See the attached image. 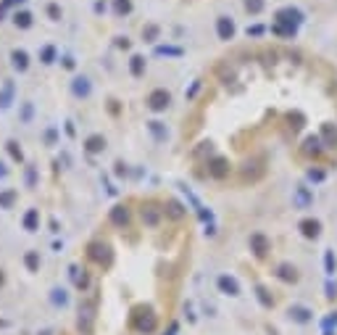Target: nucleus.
<instances>
[{"mask_svg":"<svg viewBox=\"0 0 337 335\" xmlns=\"http://www.w3.org/2000/svg\"><path fill=\"white\" fill-rule=\"evenodd\" d=\"M321 135L327 138L329 145H337V130H335L332 124H324V127H321Z\"/></svg>","mask_w":337,"mask_h":335,"instance_id":"nucleus-26","label":"nucleus"},{"mask_svg":"<svg viewBox=\"0 0 337 335\" xmlns=\"http://www.w3.org/2000/svg\"><path fill=\"white\" fill-rule=\"evenodd\" d=\"M132 325H134V330H140V333L155 330V314H153V309L150 306H137V309H134V314H132Z\"/></svg>","mask_w":337,"mask_h":335,"instance_id":"nucleus-1","label":"nucleus"},{"mask_svg":"<svg viewBox=\"0 0 337 335\" xmlns=\"http://www.w3.org/2000/svg\"><path fill=\"white\" fill-rule=\"evenodd\" d=\"M93 322H95V301H82V306H79V330H82V335L93 333Z\"/></svg>","mask_w":337,"mask_h":335,"instance_id":"nucleus-3","label":"nucleus"},{"mask_svg":"<svg viewBox=\"0 0 337 335\" xmlns=\"http://www.w3.org/2000/svg\"><path fill=\"white\" fill-rule=\"evenodd\" d=\"M56 138H58V132H56V127H50L48 132H45V140H48V145H53L56 143Z\"/></svg>","mask_w":337,"mask_h":335,"instance_id":"nucleus-39","label":"nucleus"},{"mask_svg":"<svg viewBox=\"0 0 337 335\" xmlns=\"http://www.w3.org/2000/svg\"><path fill=\"white\" fill-rule=\"evenodd\" d=\"M24 261H27V267L32 269V272H37V267H40V256H37L35 251H29V254H27V259H24Z\"/></svg>","mask_w":337,"mask_h":335,"instance_id":"nucleus-30","label":"nucleus"},{"mask_svg":"<svg viewBox=\"0 0 337 335\" xmlns=\"http://www.w3.org/2000/svg\"><path fill=\"white\" fill-rule=\"evenodd\" d=\"M108 219H111V224H116V227H127L129 224V209L124 203H116L111 209V214H108Z\"/></svg>","mask_w":337,"mask_h":335,"instance_id":"nucleus-9","label":"nucleus"},{"mask_svg":"<svg viewBox=\"0 0 337 335\" xmlns=\"http://www.w3.org/2000/svg\"><path fill=\"white\" fill-rule=\"evenodd\" d=\"M5 175H8V169H5V164L0 161V177H5Z\"/></svg>","mask_w":337,"mask_h":335,"instance_id":"nucleus-49","label":"nucleus"},{"mask_svg":"<svg viewBox=\"0 0 337 335\" xmlns=\"http://www.w3.org/2000/svg\"><path fill=\"white\" fill-rule=\"evenodd\" d=\"M303 153H306V156H319L321 153V140L319 138H308L306 145H303Z\"/></svg>","mask_w":337,"mask_h":335,"instance_id":"nucleus-19","label":"nucleus"},{"mask_svg":"<svg viewBox=\"0 0 337 335\" xmlns=\"http://www.w3.org/2000/svg\"><path fill=\"white\" fill-rule=\"evenodd\" d=\"M5 145H8V153H11V156H14L16 161H21V158H24V153H21V148H19L16 140H8Z\"/></svg>","mask_w":337,"mask_h":335,"instance_id":"nucleus-29","label":"nucleus"},{"mask_svg":"<svg viewBox=\"0 0 337 335\" xmlns=\"http://www.w3.org/2000/svg\"><path fill=\"white\" fill-rule=\"evenodd\" d=\"M129 72H132V77H142L145 74V59H142V56H132V61H129Z\"/></svg>","mask_w":337,"mask_h":335,"instance_id":"nucleus-21","label":"nucleus"},{"mask_svg":"<svg viewBox=\"0 0 337 335\" xmlns=\"http://www.w3.org/2000/svg\"><path fill=\"white\" fill-rule=\"evenodd\" d=\"M63 66H66V69H74V66H76V61L71 59V56H63Z\"/></svg>","mask_w":337,"mask_h":335,"instance_id":"nucleus-43","label":"nucleus"},{"mask_svg":"<svg viewBox=\"0 0 337 335\" xmlns=\"http://www.w3.org/2000/svg\"><path fill=\"white\" fill-rule=\"evenodd\" d=\"M148 108H150V111H166L168 108V103H171V95H168V90H153L150 95H148Z\"/></svg>","mask_w":337,"mask_h":335,"instance_id":"nucleus-4","label":"nucleus"},{"mask_svg":"<svg viewBox=\"0 0 337 335\" xmlns=\"http://www.w3.org/2000/svg\"><path fill=\"white\" fill-rule=\"evenodd\" d=\"M300 19H303V14L298 8H284V11L277 14V24H284V27H298Z\"/></svg>","mask_w":337,"mask_h":335,"instance_id":"nucleus-7","label":"nucleus"},{"mask_svg":"<svg viewBox=\"0 0 337 335\" xmlns=\"http://www.w3.org/2000/svg\"><path fill=\"white\" fill-rule=\"evenodd\" d=\"M245 11H248V14H261L263 0H245Z\"/></svg>","mask_w":337,"mask_h":335,"instance_id":"nucleus-27","label":"nucleus"},{"mask_svg":"<svg viewBox=\"0 0 337 335\" xmlns=\"http://www.w3.org/2000/svg\"><path fill=\"white\" fill-rule=\"evenodd\" d=\"M11 66H14L16 72H27V69H29V56H27V50H21V48L11 50Z\"/></svg>","mask_w":337,"mask_h":335,"instance_id":"nucleus-12","label":"nucleus"},{"mask_svg":"<svg viewBox=\"0 0 337 335\" xmlns=\"http://www.w3.org/2000/svg\"><path fill=\"white\" fill-rule=\"evenodd\" d=\"M27 185L35 188V166H27Z\"/></svg>","mask_w":337,"mask_h":335,"instance_id":"nucleus-42","label":"nucleus"},{"mask_svg":"<svg viewBox=\"0 0 337 335\" xmlns=\"http://www.w3.org/2000/svg\"><path fill=\"white\" fill-rule=\"evenodd\" d=\"M108 108H111V114H119V100H111V106H108Z\"/></svg>","mask_w":337,"mask_h":335,"instance_id":"nucleus-46","label":"nucleus"},{"mask_svg":"<svg viewBox=\"0 0 337 335\" xmlns=\"http://www.w3.org/2000/svg\"><path fill=\"white\" fill-rule=\"evenodd\" d=\"M14 24L19 29H29L32 27V14H29V11H16V14H14Z\"/></svg>","mask_w":337,"mask_h":335,"instance_id":"nucleus-18","label":"nucleus"},{"mask_svg":"<svg viewBox=\"0 0 337 335\" xmlns=\"http://www.w3.org/2000/svg\"><path fill=\"white\" fill-rule=\"evenodd\" d=\"M37 224H40V211L37 209H29L27 214H24V230H29V233H35Z\"/></svg>","mask_w":337,"mask_h":335,"instance_id":"nucleus-15","label":"nucleus"},{"mask_svg":"<svg viewBox=\"0 0 337 335\" xmlns=\"http://www.w3.org/2000/svg\"><path fill=\"white\" fill-rule=\"evenodd\" d=\"M84 151L87 153H103L106 151V138H103V135H90V138L84 140Z\"/></svg>","mask_w":337,"mask_h":335,"instance_id":"nucleus-13","label":"nucleus"},{"mask_svg":"<svg viewBox=\"0 0 337 335\" xmlns=\"http://www.w3.org/2000/svg\"><path fill=\"white\" fill-rule=\"evenodd\" d=\"M40 61L42 63H53L56 61V48L53 45H45V48L40 50Z\"/></svg>","mask_w":337,"mask_h":335,"instance_id":"nucleus-25","label":"nucleus"},{"mask_svg":"<svg viewBox=\"0 0 337 335\" xmlns=\"http://www.w3.org/2000/svg\"><path fill=\"white\" fill-rule=\"evenodd\" d=\"M250 248H253V254L256 256H266L269 254V248H271V243H269V237L266 235H261V233H256V235H250Z\"/></svg>","mask_w":337,"mask_h":335,"instance_id":"nucleus-10","label":"nucleus"},{"mask_svg":"<svg viewBox=\"0 0 337 335\" xmlns=\"http://www.w3.org/2000/svg\"><path fill=\"white\" fill-rule=\"evenodd\" d=\"M24 0H3V3H0V14H3L5 8H14V5H21Z\"/></svg>","mask_w":337,"mask_h":335,"instance_id":"nucleus-37","label":"nucleus"},{"mask_svg":"<svg viewBox=\"0 0 337 335\" xmlns=\"http://www.w3.org/2000/svg\"><path fill=\"white\" fill-rule=\"evenodd\" d=\"M69 301V296H66V291H53V304H66Z\"/></svg>","mask_w":337,"mask_h":335,"instance_id":"nucleus-35","label":"nucleus"},{"mask_svg":"<svg viewBox=\"0 0 337 335\" xmlns=\"http://www.w3.org/2000/svg\"><path fill=\"white\" fill-rule=\"evenodd\" d=\"M274 35H282V37H293V35H295V27H284V24H274Z\"/></svg>","mask_w":337,"mask_h":335,"instance_id":"nucleus-31","label":"nucleus"},{"mask_svg":"<svg viewBox=\"0 0 337 335\" xmlns=\"http://www.w3.org/2000/svg\"><path fill=\"white\" fill-rule=\"evenodd\" d=\"M219 288H222L224 293H229V296H237V291H240V288H237V282L232 280V277H226V275L219 277Z\"/></svg>","mask_w":337,"mask_h":335,"instance_id":"nucleus-20","label":"nucleus"},{"mask_svg":"<svg viewBox=\"0 0 337 335\" xmlns=\"http://www.w3.org/2000/svg\"><path fill=\"white\" fill-rule=\"evenodd\" d=\"M158 56H182V48H168V45H158L155 48Z\"/></svg>","mask_w":337,"mask_h":335,"instance_id":"nucleus-28","label":"nucleus"},{"mask_svg":"<svg viewBox=\"0 0 337 335\" xmlns=\"http://www.w3.org/2000/svg\"><path fill=\"white\" fill-rule=\"evenodd\" d=\"M142 37H145L148 42H153L155 37H158V27H155V24H150V27H145V29H142Z\"/></svg>","mask_w":337,"mask_h":335,"instance_id":"nucleus-33","label":"nucleus"},{"mask_svg":"<svg viewBox=\"0 0 337 335\" xmlns=\"http://www.w3.org/2000/svg\"><path fill=\"white\" fill-rule=\"evenodd\" d=\"M298 203H300V206H306V203H308V193H306V188L298 190Z\"/></svg>","mask_w":337,"mask_h":335,"instance_id":"nucleus-41","label":"nucleus"},{"mask_svg":"<svg viewBox=\"0 0 337 335\" xmlns=\"http://www.w3.org/2000/svg\"><path fill=\"white\" fill-rule=\"evenodd\" d=\"M280 277H282V280H287V282H295L298 272H295V267H290V264H282V267H280Z\"/></svg>","mask_w":337,"mask_h":335,"instance_id":"nucleus-24","label":"nucleus"},{"mask_svg":"<svg viewBox=\"0 0 337 335\" xmlns=\"http://www.w3.org/2000/svg\"><path fill=\"white\" fill-rule=\"evenodd\" d=\"M95 11H98V14H103V11H106V3H103V0H98V3H95Z\"/></svg>","mask_w":337,"mask_h":335,"instance_id":"nucleus-44","label":"nucleus"},{"mask_svg":"<svg viewBox=\"0 0 337 335\" xmlns=\"http://www.w3.org/2000/svg\"><path fill=\"white\" fill-rule=\"evenodd\" d=\"M208 175L211 177H216V179H224L226 175H229V161H226L224 156H216L208 164Z\"/></svg>","mask_w":337,"mask_h":335,"instance_id":"nucleus-8","label":"nucleus"},{"mask_svg":"<svg viewBox=\"0 0 337 335\" xmlns=\"http://www.w3.org/2000/svg\"><path fill=\"white\" fill-rule=\"evenodd\" d=\"M290 314H293L295 319H300V322H306V319H308V312H306L303 306H293V312H290Z\"/></svg>","mask_w":337,"mask_h":335,"instance_id":"nucleus-34","label":"nucleus"},{"mask_svg":"<svg viewBox=\"0 0 337 335\" xmlns=\"http://www.w3.org/2000/svg\"><path fill=\"white\" fill-rule=\"evenodd\" d=\"M300 233L306 237H316V235H319V222H316V219H303V222H300Z\"/></svg>","mask_w":337,"mask_h":335,"instance_id":"nucleus-16","label":"nucleus"},{"mask_svg":"<svg viewBox=\"0 0 337 335\" xmlns=\"http://www.w3.org/2000/svg\"><path fill=\"white\" fill-rule=\"evenodd\" d=\"M216 35L219 40H232L235 37V21L229 16H219L216 19Z\"/></svg>","mask_w":337,"mask_h":335,"instance_id":"nucleus-6","label":"nucleus"},{"mask_svg":"<svg viewBox=\"0 0 337 335\" xmlns=\"http://www.w3.org/2000/svg\"><path fill=\"white\" fill-rule=\"evenodd\" d=\"M308 179H314V182H321V179H324V172H321V169H311V172H308Z\"/></svg>","mask_w":337,"mask_h":335,"instance_id":"nucleus-38","label":"nucleus"},{"mask_svg":"<svg viewBox=\"0 0 337 335\" xmlns=\"http://www.w3.org/2000/svg\"><path fill=\"white\" fill-rule=\"evenodd\" d=\"M148 127H150V132H153L158 140H164V138H166V130H164V127H161V121H150V124H148Z\"/></svg>","mask_w":337,"mask_h":335,"instance_id":"nucleus-32","label":"nucleus"},{"mask_svg":"<svg viewBox=\"0 0 337 335\" xmlns=\"http://www.w3.org/2000/svg\"><path fill=\"white\" fill-rule=\"evenodd\" d=\"M16 196H19L16 190H3L0 193V209H11L16 203Z\"/></svg>","mask_w":337,"mask_h":335,"instance_id":"nucleus-22","label":"nucleus"},{"mask_svg":"<svg viewBox=\"0 0 337 335\" xmlns=\"http://www.w3.org/2000/svg\"><path fill=\"white\" fill-rule=\"evenodd\" d=\"M11 103H14V82L5 79L3 90H0V108H8Z\"/></svg>","mask_w":337,"mask_h":335,"instance_id":"nucleus-14","label":"nucleus"},{"mask_svg":"<svg viewBox=\"0 0 337 335\" xmlns=\"http://www.w3.org/2000/svg\"><path fill=\"white\" fill-rule=\"evenodd\" d=\"M116 45H119V48H129V40H127V37H119V42H116Z\"/></svg>","mask_w":337,"mask_h":335,"instance_id":"nucleus-45","label":"nucleus"},{"mask_svg":"<svg viewBox=\"0 0 337 335\" xmlns=\"http://www.w3.org/2000/svg\"><path fill=\"white\" fill-rule=\"evenodd\" d=\"M71 93L76 95V98H90V93H93V82L87 79V77H74L71 79Z\"/></svg>","mask_w":337,"mask_h":335,"instance_id":"nucleus-5","label":"nucleus"},{"mask_svg":"<svg viewBox=\"0 0 337 335\" xmlns=\"http://www.w3.org/2000/svg\"><path fill=\"white\" fill-rule=\"evenodd\" d=\"M48 14H50V19H53V21H58V19H61V8H58L56 3H50V5H48Z\"/></svg>","mask_w":337,"mask_h":335,"instance_id":"nucleus-36","label":"nucleus"},{"mask_svg":"<svg viewBox=\"0 0 337 335\" xmlns=\"http://www.w3.org/2000/svg\"><path fill=\"white\" fill-rule=\"evenodd\" d=\"M113 11H116V16L132 14V0H113Z\"/></svg>","mask_w":337,"mask_h":335,"instance_id":"nucleus-23","label":"nucleus"},{"mask_svg":"<svg viewBox=\"0 0 337 335\" xmlns=\"http://www.w3.org/2000/svg\"><path fill=\"white\" fill-rule=\"evenodd\" d=\"M124 172H127V166L119 161V164H116V175H124Z\"/></svg>","mask_w":337,"mask_h":335,"instance_id":"nucleus-47","label":"nucleus"},{"mask_svg":"<svg viewBox=\"0 0 337 335\" xmlns=\"http://www.w3.org/2000/svg\"><path fill=\"white\" fill-rule=\"evenodd\" d=\"M87 256L95 264H100V267H111V261H113L111 246H108V243H100V240L90 243V246H87Z\"/></svg>","mask_w":337,"mask_h":335,"instance_id":"nucleus-2","label":"nucleus"},{"mask_svg":"<svg viewBox=\"0 0 337 335\" xmlns=\"http://www.w3.org/2000/svg\"><path fill=\"white\" fill-rule=\"evenodd\" d=\"M261 32H263L261 27H253V29H248V35H253V37H256V35H261Z\"/></svg>","mask_w":337,"mask_h":335,"instance_id":"nucleus-48","label":"nucleus"},{"mask_svg":"<svg viewBox=\"0 0 337 335\" xmlns=\"http://www.w3.org/2000/svg\"><path fill=\"white\" fill-rule=\"evenodd\" d=\"M166 214L171 217V219H182L185 217V206L171 198V201H166Z\"/></svg>","mask_w":337,"mask_h":335,"instance_id":"nucleus-17","label":"nucleus"},{"mask_svg":"<svg viewBox=\"0 0 337 335\" xmlns=\"http://www.w3.org/2000/svg\"><path fill=\"white\" fill-rule=\"evenodd\" d=\"M21 119H24V121H29V119H32V103H24V108H21Z\"/></svg>","mask_w":337,"mask_h":335,"instance_id":"nucleus-40","label":"nucleus"},{"mask_svg":"<svg viewBox=\"0 0 337 335\" xmlns=\"http://www.w3.org/2000/svg\"><path fill=\"white\" fill-rule=\"evenodd\" d=\"M140 214H142V222H145L148 227H155V224L161 222V209H158L155 203H145Z\"/></svg>","mask_w":337,"mask_h":335,"instance_id":"nucleus-11","label":"nucleus"}]
</instances>
